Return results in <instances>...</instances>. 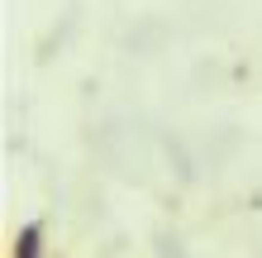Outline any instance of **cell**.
<instances>
[{
  "label": "cell",
  "instance_id": "obj_1",
  "mask_svg": "<svg viewBox=\"0 0 262 258\" xmlns=\"http://www.w3.org/2000/svg\"><path fill=\"white\" fill-rule=\"evenodd\" d=\"M43 239H48V225L43 220H24L19 230H14V239H10V258H43Z\"/></svg>",
  "mask_w": 262,
  "mask_h": 258
}]
</instances>
